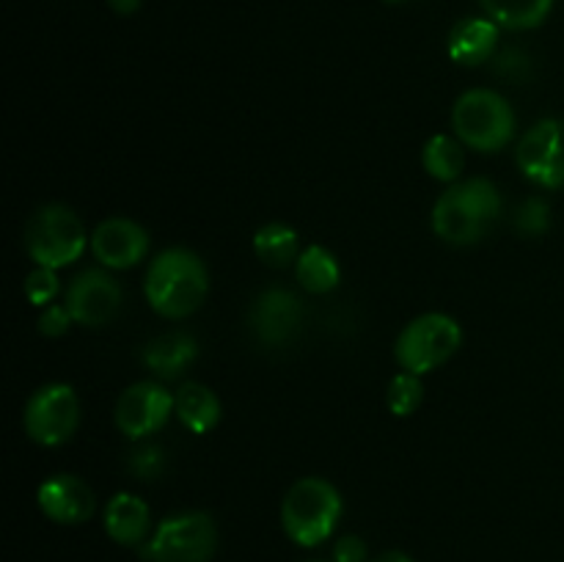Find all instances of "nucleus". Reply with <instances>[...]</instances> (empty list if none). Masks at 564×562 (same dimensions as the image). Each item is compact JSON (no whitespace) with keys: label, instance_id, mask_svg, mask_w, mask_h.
I'll return each mask as SVG.
<instances>
[{"label":"nucleus","instance_id":"nucleus-25","mask_svg":"<svg viewBox=\"0 0 564 562\" xmlns=\"http://www.w3.org/2000/svg\"><path fill=\"white\" fill-rule=\"evenodd\" d=\"M127 472H130L132 477L141 479V483H152V479H158L160 474L165 472L163 446L158 444L135 446V450L130 452V457H127Z\"/></svg>","mask_w":564,"mask_h":562},{"label":"nucleus","instance_id":"nucleus-20","mask_svg":"<svg viewBox=\"0 0 564 562\" xmlns=\"http://www.w3.org/2000/svg\"><path fill=\"white\" fill-rule=\"evenodd\" d=\"M295 275L297 281H301L303 290H308L312 295H325V292L339 287L341 268L328 248L308 246L306 251H301V257H297Z\"/></svg>","mask_w":564,"mask_h":562},{"label":"nucleus","instance_id":"nucleus-10","mask_svg":"<svg viewBox=\"0 0 564 562\" xmlns=\"http://www.w3.org/2000/svg\"><path fill=\"white\" fill-rule=\"evenodd\" d=\"M306 306L301 298L284 287H268L259 292L248 312V325L262 345L281 347L290 345L303 328Z\"/></svg>","mask_w":564,"mask_h":562},{"label":"nucleus","instance_id":"nucleus-14","mask_svg":"<svg viewBox=\"0 0 564 562\" xmlns=\"http://www.w3.org/2000/svg\"><path fill=\"white\" fill-rule=\"evenodd\" d=\"M39 510L55 523H83L94 516V490L75 474H55L36 490Z\"/></svg>","mask_w":564,"mask_h":562},{"label":"nucleus","instance_id":"nucleus-1","mask_svg":"<svg viewBox=\"0 0 564 562\" xmlns=\"http://www.w3.org/2000/svg\"><path fill=\"white\" fill-rule=\"evenodd\" d=\"M501 218L499 187L482 176L455 182L433 207V231L449 246H474Z\"/></svg>","mask_w":564,"mask_h":562},{"label":"nucleus","instance_id":"nucleus-8","mask_svg":"<svg viewBox=\"0 0 564 562\" xmlns=\"http://www.w3.org/2000/svg\"><path fill=\"white\" fill-rule=\"evenodd\" d=\"M28 439L39 446H58L75 435L80 424V400L66 383H50L28 400L22 413Z\"/></svg>","mask_w":564,"mask_h":562},{"label":"nucleus","instance_id":"nucleus-5","mask_svg":"<svg viewBox=\"0 0 564 562\" xmlns=\"http://www.w3.org/2000/svg\"><path fill=\"white\" fill-rule=\"evenodd\" d=\"M83 220L64 204H44L25 226V251L36 268H66L86 251Z\"/></svg>","mask_w":564,"mask_h":562},{"label":"nucleus","instance_id":"nucleus-7","mask_svg":"<svg viewBox=\"0 0 564 562\" xmlns=\"http://www.w3.org/2000/svg\"><path fill=\"white\" fill-rule=\"evenodd\" d=\"M218 549V527L207 512H180L158 523L143 545L149 562H209Z\"/></svg>","mask_w":564,"mask_h":562},{"label":"nucleus","instance_id":"nucleus-24","mask_svg":"<svg viewBox=\"0 0 564 562\" xmlns=\"http://www.w3.org/2000/svg\"><path fill=\"white\" fill-rule=\"evenodd\" d=\"M516 229L523 237H543L551 229V207L545 198L532 196L516 209Z\"/></svg>","mask_w":564,"mask_h":562},{"label":"nucleus","instance_id":"nucleus-9","mask_svg":"<svg viewBox=\"0 0 564 562\" xmlns=\"http://www.w3.org/2000/svg\"><path fill=\"white\" fill-rule=\"evenodd\" d=\"M518 169L534 185L556 187L564 185V121L543 119L518 143Z\"/></svg>","mask_w":564,"mask_h":562},{"label":"nucleus","instance_id":"nucleus-23","mask_svg":"<svg viewBox=\"0 0 564 562\" xmlns=\"http://www.w3.org/2000/svg\"><path fill=\"white\" fill-rule=\"evenodd\" d=\"M422 380H419V375L405 372V369H402L400 375H394L389 389H386V402H389V411L394 413V417H411V413L422 406Z\"/></svg>","mask_w":564,"mask_h":562},{"label":"nucleus","instance_id":"nucleus-15","mask_svg":"<svg viewBox=\"0 0 564 562\" xmlns=\"http://www.w3.org/2000/svg\"><path fill=\"white\" fill-rule=\"evenodd\" d=\"M449 58L463 66H479L494 58L499 47V25L485 17H466L449 31Z\"/></svg>","mask_w":564,"mask_h":562},{"label":"nucleus","instance_id":"nucleus-4","mask_svg":"<svg viewBox=\"0 0 564 562\" xmlns=\"http://www.w3.org/2000/svg\"><path fill=\"white\" fill-rule=\"evenodd\" d=\"M452 127L463 147L477 152H501L516 136V114L501 94L490 88H471L457 97Z\"/></svg>","mask_w":564,"mask_h":562},{"label":"nucleus","instance_id":"nucleus-31","mask_svg":"<svg viewBox=\"0 0 564 562\" xmlns=\"http://www.w3.org/2000/svg\"><path fill=\"white\" fill-rule=\"evenodd\" d=\"M369 562H413V560L405 554V551H386V554L375 556V560Z\"/></svg>","mask_w":564,"mask_h":562},{"label":"nucleus","instance_id":"nucleus-12","mask_svg":"<svg viewBox=\"0 0 564 562\" xmlns=\"http://www.w3.org/2000/svg\"><path fill=\"white\" fill-rule=\"evenodd\" d=\"M174 408L176 397L171 391H165L160 383H152V380H141V383L121 391L119 402H116V424L127 439L141 441L158 433L169 422Z\"/></svg>","mask_w":564,"mask_h":562},{"label":"nucleus","instance_id":"nucleus-28","mask_svg":"<svg viewBox=\"0 0 564 562\" xmlns=\"http://www.w3.org/2000/svg\"><path fill=\"white\" fill-rule=\"evenodd\" d=\"M72 323H75V320H72L69 309H66L64 303H50V306H44V312L39 314V331H42L44 336H64Z\"/></svg>","mask_w":564,"mask_h":562},{"label":"nucleus","instance_id":"nucleus-29","mask_svg":"<svg viewBox=\"0 0 564 562\" xmlns=\"http://www.w3.org/2000/svg\"><path fill=\"white\" fill-rule=\"evenodd\" d=\"M334 562H367V543L358 534H347L334 545Z\"/></svg>","mask_w":564,"mask_h":562},{"label":"nucleus","instance_id":"nucleus-16","mask_svg":"<svg viewBox=\"0 0 564 562\" xmlns=\"http://www.w3.org/2000/svg\"><path fill=\"white\" fill-rule=\"evenodd\" d=\"M196 358L198 345L191 334H185V331L160 334L154 336V339H149L147 347H143V364L163 380L180 378Z\"/></svg>","mask_w":564,"mask_h":562},{"label":"nucleus","instance_id":"nucleus-3","mask_svg":"<svg viewBox=\"0 0 564 562\" xmlns=\"http://www.w3.org/2000/svg\"><path fill=\"white\" fill-rule=\"evenodd\" d=\"M341 518V496L328 479L303 477L286 490L281 501V527L297 545L325 543Z\"/></svg>","mask_w":564,"mask_h":562},{"label":"nucleus","instance_id":"nucleus-26","mask_svg":"<svg viewBox=\"0 0 564 562\" xmlns=\"http://www.w3.org/2000/svg\"><path fill=\"white\" fill-rule=\"evenodd\" d=\"M61 284L58 275L53 268H36L25 281V295L33 306H44V303H53V298L58 295Z\"/></svg>","mask_w":564,"mask_h":562},{"label":"nucleus","instance_id":"nucleus-22","mask_svg":"<svg viewBox=\"0 0 564 562\" xmlns=\"http://www.w3.org/2000/svg\"><path fill=\"white\" fill-rule=\"evenodd\" d=\"M424 171L438 182H455L463 174L466 154H463V141L452 136H433L424 143L422 152Z\"/></svg>","mask_w":564,"mask_h":562},{"label":"nucleus","instance_id":"nucleus-13","mask_svg":"<svg viewBox=\"0 0 564 562\" xmlns=\"http://www.w3.org/2000/svg\"><path fill=\"white\" fill-rule=\"evenodd\" d=\"M91 251L105 268L127 270L149 253V235L135 220L108 218L94 229Z\"/></svg>","mask_w":564,"mask_h":562},{"label":"nucleus","instance_id":"nucleus-17","mask_svg":"<svg viewBox=\"0 0 564 562\" xmlns=\"http://www.w3.org/2000/svg\"><path fill=\"white\" fill-rule=\"evenodd\" d=\"M152 529V516L141 496L116 494L105 507V532L119 545H141Z\"/></svg>","mask_w":564,"mask_h":562},{"label":"nucleus","instance_id":"nucleus-21","mask_svg":"<svg viewBox=\"0 0 564 562\" xmlns=\"http://www.w3.org/2000/svg\"><path fill=\"white\" fill-rule=\"evenodd\" d=\"M253 253L270 268H286L297 262V231L286 224H264L253 235Z\"/></svg>","mask_w":564,"mask_h":562},{"label":"nucleus","instance_id":"nucleus-2","mask_svg":"<svg viewBox=\"0 0 564 562\" xmlns=\"http://www.w3.org/2000/svg\"><path fill=\"white\" fill-rule=\"evenodd\" d=\"M209 290V273L202 259L187 248H169L149 264L143 292L160 317H191L204 303Z\"/></svg>","mask_w":564,"mask_h":562},{"label":"nucleus","instance_id":"nucleus-6","mask_svg":"<svg viewBox=\"0 0 564 562\" xmlns=\"http://www.w3.org/2000/svg\"><path fill=\"white\" fill-rule=\"evenodd\" d=\"M463 345V328L449 314L430 312L411 320L397 336L394 358L405 372L427 375L449 361Z\"/></svg>","mask_w":564,"mask_h":562},{"label":"nucleus","instance_id":"nucleus-32","mask_svg":"<svg viewBox=\"0 0 564 562\" xmlns=\"http://www.w3.org/2000/svg\"><path fill=\"white\" fill-rule=\"evenodd\" d=\"M389 3H408V0H389Z\"/></svg>","mask_w":564,"mask_h":562},{"label":"nucleus","instance_id":"nucleus-27","mask_svg":"<svg viewBox=\"0 0 564 562\" xmlns=\"http://www.w3.org/2000/svg\"><path fill=\"white\" fill-rule=\"evenodd\" d=\"M496 72L510 77V80L523 83L529 75H532V61H529V55L521 53L518 47H507L505 53L496 58Z\"/></svg>","mask_w":564,"mask_h":562},{"label":"nucleus","instance_id":"nucleus-18","mask_svg":"<svg viewBox=\"0 0 564 562\" xmlns=\"http://www.w3.org/2000/svg\"><path fill=\"white\" fill-rule=\"evenodd\" d=\"M176 417L191 433L204 435L220 422V400L204 383H182L176 389Z\"/></svg>","mask_w":564,"mask_h":562},{"label":"nucleus","instance_id":"nucleus-19","mask_svg":"<svg viewBox=\"0 0 564 562\" xmlns=\"http://www.w3.org/2000/svg\"><path fill=\"white\" fill-rule=\"evenodd\" d=\"M479 3L488 20L507 31H532L543 25L554 9V0H479Z\"/></svg>","mask_w":564,"mask_h":562},{"label":"nucleus","instance_id":"nucleus-30","mask_svg":"<svg viewBox=\"0 0 564 562\" xmlns=\"http://www.w3.org/2000/svg\"><path fill=\"white\" fill-rule=\"evenodd\" d=\"M141 3L143 0H108V6L110 9L116 11V14H135L138 9H141Z\"/></svg>","mask_w":564,"mask_h":562},{"label":"nucleus","instance_id":"nucleus-11","mask_svg":"<svg viewBox=\"0 0 564 562\" xmlns=\"http://www.w3.org/2000/svg\"><path fill=\"white\" fill-rule=\"evenodd\" d=\"M121 303H124L121 284L99 268H88L80 275H75L72 284L66 287L64 298V306L69 309L72 320L86 325V328L108 325L119 314Z\"/></svg>","mask_w":564,"mask_h":562}]
</instances>
